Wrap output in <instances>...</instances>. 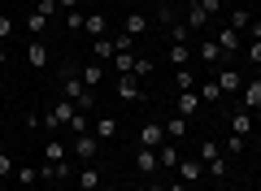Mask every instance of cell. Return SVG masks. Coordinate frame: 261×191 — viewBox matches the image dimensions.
Wrapping results in <instances>:
<instances>
[{
  "label": "cell",
  "instance_id": "10",
  "mask_svg": "<svg viewBox=\"0 0 261 191\" xmlns=\"http://www.w3.org/2000/svg\"><path fill=\"white\" fill-rule=\"evenodd\" d=\"M135 170L140 174H157V148H135Z\"/></svg>",
  "mask_w": 261,
  "mask_h": 191
},
{
  "label": "cell",
  "instance_id": "40",
  "mask_svg": "<svg viewBox=\"0 0 261 191\" xmlns=\"http://www.w3.org/2000/svg\"><path fill=\"white\" fill-rule=\"evenodd\" d=\"M226 152L240 156V152H244V135H231V139H226Z\"/></svg>",
  "mask_w": 261,
  "mask_h": 191
},
{
  "label": "cell",
  "instance_id": "25",
  "mask_svg": "<svg viewBox=\"0 0 261 191\" xmlns=\"http://www.w3.org/2000/svg\"><path fill=\"white\" fill-rule=\"evenodd\" d=\"M13 178H18L22 187H35V182H39V165H18V170H13Z\"/></svg>",
  "mask_w": 261,
  "mask_h": 191
},
{
  "label": "cell",
  "instance_id": "27",
  "mask_svg": "<svg viewBox=\"0 0 261 191\" xmlns=\"http://www.w3.org/2000/svg\"><path fill=\"white\" fill-rule=\"evenodd\" d=\"M166 135H170V139H183V135H187V118H183V113H174V118L166 122Z\"/></svg>",
  "mask_w": 261,
  "mask_h": 191
},
{
  "label": "cell",
  "instance_id": "37",
  "mask_svg": "<svg viewBox=\"0 0 261 191\" xmlns=\"http://www.w3.org/2000/svg\"><path fill=\"white\" fill-rule=\"evenodd\" d=\"M248 22H252V13H248V9H235V13H231V26H235V31H244Z\"/></svg>",
  "mask_w": 261,
  "mask_h": 191
},
{
  "label": "cell",
  "instance_id": "13",
  "mask_svg": "<svg viewBox=\"0 0 261 191\" xmlns=\"http://www.w3.org/2000/svg\"><path fill=\"white\" fill-rule=\"evenodd\" d=\"M178 178H183L187 187H192V182H200V178H205V165H200V161H178Z\"/></svg>",
  "mask_w": 261,
  "mask_h": 191
},
{
  "label": "cell",
  "instance_id": "45",
  "mask_svg": "<svg viewBox=\"0 0 261 191\" xmlns=\"http://www.w3.org/2000/svg\"><path fill=\"white\" fill-rule=\"evenodd\" d=\"M5 65H9V57H5V44H0V70H5Z\"/></svg>",
  "mask_w": 261,
  "mask_h": 191
},
{
  "label": "cell",
  "instance_id": "28",
  "mask_svg": "<svg viewBox=\"0 0 261 191\" xmlns=\"http://www.w3.org/2000/svg\"><path fill=\"white\" fill-rule=\"evenodd\" d=\"M200 100H205V104H218V100H222V87H218L214 78H209V83H200Z\"/></svg>",
  "mask_w": 261,
  "mask_h": 191
},
{
  "label": "cell",
  "instance_id": "44",
  "mask_svg": "<svg viewBox=\"0 0 261 191\" xmlns=\"http://www.w3.org/2000/svg\"><path fill=\"white\" fill-rule=\"evenodd\" d=\"M57 9H65V13H70V9H79V0H57Z\"/></svg>",
  "mask_w": 261,
  "mask_h": 191
},
{
  "label": "cell",
  "instance_id": "17",
  "mask_svg": "<svg viewBox=\"0 0 261 191\" xmlns=\"http://www.w3.org/2000/svg\"><path fill=\"white\" fill-rule=\"evenodd\" d=\"M113 135H118V118H109V113H100V118H96V139L105 144V139H113Z\"/></svg>",
  "mask_w": 261,
  "mask_h": 191
},
{
  "label": "cell",
  "instance_id": "24",
  "mask_svg": "<svg viewBox=\"0 0 261 191\" xmlns=\"http://www.w3.org/2000/svg\"><path fill=\"white\" fill-rule=\"evenodd\" d=\"M113 57H118V39H96V61H113Z\"/></svg>",
  "mask_w": 261,
  "mask_h": 191
},
{
  "label": "cell",
  "instance_id": "43",
  "mask_svg": "<svg viewBox=\"0 0 261 191\" xmlns=\"http://www.w3.org/2000/svg\"><path fill=\"white\" fill-rule=\"evenodd\" d=\"M166 191H187V182H183V178H174V182H166Z\"/></svg>",
  "mask_w": 261,
  "mask_h": 191
},
{
  "label": "cell",
  "instance_id": "39",
  "mask_svg": "<svg viewBox=\"0 0 261 191\" xmlns=\"http://www.w3.org/2000/svg\"><path fill=\"white\" fill-rule=\"evenodd\" d=\"M70 130H74V135H87V113H74V122H70Z\"/></svg>",
  "mask_w": 261,
  "mask_h": 191
},
{
  "label": "cell",
  "instance_id": "2",
  "mask_svg": "<svg viewBox=\"0 0 261 191\" xmlns=\"http://www.w3.org/2000/svg\"><path fill=\"white\" fill-rule=\"evenodd\" d=\"M74 113H79V109H74V100H65V96H61V100H57L53 109L44 113V126H48V130H61V126L70 130V122H74Z\"/></svg>",
  "mask_w": 261,
  "mask_h": 191
},
{
  "label": "cell",
  "instance_id": "14",
  "mask_svg": "<svg viewBox=\"0 0 261 191\" xmlns=\"http://www.w3.org/2000/svg\"><path fill=\"white\" fill-rule=\"evenodd\" d=\"M83 31H87V35H92V39H105V31H109V22H105V13H100V9H96V13H87Z\"/></svg>",
  "mask_w": 261,
  "mask_h": 191
},
{
  "label": "cell",
  "instance_id": "26",
  "mask_svg": "<svg viewBox=\"0 0 261 191\" xmlns=\"http://www.w3.org/2000/svg\"><path fill=\"white\" fill-rule=\"evenodd\" d=\"M144 31H148V18H144V13H126V35L135 39V35H144Z\"/></svg>",
  "mask_w": 261,
  "mask_h": 191
},
{
  "label": "cell",
  "instance_id": "20",
  "mask_svg": "<svg viewBox=\"0 0 261 191\" xmlns=\"http://www.w3.org/2000/svg\"><path fill=\"white\" fill-rule=\"evenodd\" d=\"M187 26H192V31H205L209 26V18H205V9H200V5H196V0H192V5H187Z\"/></svg>",
  "mask_w": 261,
  "mask_h": 191
},
{
  "label": "cell",
  "instance_id": "41",
  "mask_svg": "<svg viewBox=\"0 0 261 191\" xmlns=\"http://www.w3.org/2000/svg\"><path fill=\"white\" fill-rule=\"evenodd\" d=\"M35 9L44 13V18H53V13H57V0H35Z\"/></svg>",
  "mask_w": 261,
  "mask_h": 191
},
{
  "label": "cell",
  "instance_id": "22",
  "mask_svg": "<svg viewBox=\"0 0 261 191\" xmlns=\"http://www.w3.org/2000/svg\"><path fill=\"white\" fill-rule=\"evenodd\" d=\"M79 74H83V83H87V91H96V87H100V83H105V70H100V65H83V70H79Z\"/></svg>",
  "mask_w": 261,
  "mask_h": 191
},
{
  "label": "cell",
  "instance_id": "33",
  "mask_svg": "<svg viewBox=\"0 0 261 191\" xmlns=\"http://www.w3.org/2000/svg\"><path fill=\"white\" fill-rule=\"evenodd\" d=\"M83 22H87L83 9H70V13H65V31H83Z\"/></svg>",
  "mask_w": 261,
  "mask_h": 191
},
{
  "label": "cell",
  "instance_id": "18",
  "mask_svg": "<svg viewBox=\"0 0 261 191\" xmlns=\"http://www.w3.org/2000/svg\"><path fill=\"white\" fill-rule=\"evenodd\" d=\"M192 52H196V48H192V44H170V52H166V61H174V65H178V70H183V65H187V61H192Z\"/></svg>",
  "mask_w": 261,
  "mask_h": 191
},
{
  "label": "cell",
  "instance_id": "6",
  "mask_svg": "<svg viewBox=\"0 0 261 191\" xmlns=\"http://www.w3.org/2000/svg\"><path fill=\"white\" fill-rule=\"evenodd\" d=\"M218 87H222V96H235V91H240L244 87V74L240 70H235V65H222V70H218Z\"/></svg>",
  "mask_w": 261,
  "mask_h": 191
},
{
  "label": "cell",
  "instance_id": "30",
  "mask_svg": "<svg viewBox=\"0 0 261 191\" xmlns=\"http://www.w3.org/2000/svg\"><path fill=\"white\" fill-rule=\"evenodd\" d=\"M205 174H209V178H226V174H231V161H226V156H218V161L205 165Z\"/></svg>",
  "mask_w": 261,
  "mask_h": 191
},
{
  "label": "cell",
  "instance_id": "9",
  "mask_svg": "<svg viewBox=\"0 0 261 191\" xmlns=\"http://www.w3.org/2000/svg\"><path fill=\"white\" fill-rule=\"evenodd\" d=\"M100 182H105V178H100V165L92 161V165H83V170H79V182H74V187H79V191H96Z\"/></svg>",
  "mask_w": 261,
  "mask_h": 191
},
{
  "label": "cell",
  "instance_id": "4",
  "mask_svg": "<svg viewBox=\"0 0 261 191\" xmlns=\"http://www.w3.org/2000/svg\"><path fill=\"white\" fill-rule=\"evenodd\" d=\"M96 152H100V139H96L92 130H87V135H74V156H79L83 165H92Z\"/></svg>",
  "mask_w": 261,
  "mask_h": 191
},
{
  "label": "cell",
  "instance_id": "15",
  "mask_svg": "<svg viewBox=\"0 0 261 191\" xmlns=\"http://www.w3.org/2000/svg\"><path fill=\"white\" fill-rule=\"evenodd\" d=\"M248 130H252V113L240 104V109L231 113V135H248Z\"/></svg>",
  "mask_w": 261,
  "mask_h": 191
},
{
  "label": "cell",
  "instance_id": "21",
  "mask_svg": "<svg viewBox=\"0 0 261 191\" xmlns=\"http://www.w3.org/2000/svg\"><path fill=\"white\" fill-rule=\"evenodd\" d=\"M113 74H118V78H122V74H135V52H130V48L113 57Z\"/></svg>",
  "mask_w": 261,
  "mask_h": 191
},
{
  "label": "cell",
  "instance_id": "5",
  "mask_svg": "<svg viewBox=\"0 0 261 191\" xmlns=\"http://www.w3.org/2000/svg\"><path fill=\"white\" fill-rule=\"evenodd\" d=\"M240 104L248 113H261V78H244V87H240Z\"/></svg>",
  "mask_w": 261,
  "mask_h": 191
},
{
  "label": "cell",
  "instance_id": "1",
  "mask_svg": "<svg viewBox=\"0 0 261 191\" xmlns=\"http://www.w3.org/2000/svg\"><path fill=\"white\" fill-rule=\"evenodd\" d=\"M61 96H65V100H74L79 113H92V104H96V96L87 91V83H83L79 70H61Z\"/></svg>",
  "mask_w": 261,
  "mask_h": 191
},
{
  "label": "cell",
  "instance_id": "7",
  "mask_svg": "<svg viewBox=\"0 0 261 191\" xmlns=\"http://www.w3.org/2000/svg\"><path fill=\"white\" fill-rule=\"evenodd\" d=\"M166 144V126L161 122H144L140 126V148H161Z\"/></svg>",
  "mask_w": 261,
  "mask_h": 191
},
{
  "label": "cell",
  "instance_id": "47",
  "mask_svg": "<svg viewBox=\"0 0 261 191\" xmlns=\"http://www.w3.org/2000/svg\"><path fill=\"white\" fill-rule=\"evenodd\" d=\"M57 191H79V187H65V182H61V187H57Z\"/></svg>",
  "mask_w": 261,
  "mask_h": 191
},
{
  "label": "cell",
  "instance_id": "19",
  "mask_svg": "<svg viewBox=\"0 0 261 191\" xmlns=\"http://www.w3.org/2000/svg\"><path fill=\"white\" fill-rule=\"evenodd\" d=\"M44 165H65V148H61V139H48V144H44Z\"/></svg>",
  "mask_w": 261,
  "mask_h": 191
},
{
  "label": "cell",
  "instance_id": "11",
  "mask_svg": "<svg viewBox=\"0 0 261 191\" xmlns=\"http://www.w3.org/2000/svg\"><path fill=\"white\" fill-rule=\"evenodd\" d=\"M178 161H183L178 144H161V148H157V165H161V170H178Z\"/></svg>",
  "mask_w": 261,
  "mask_h": 191
},
{
  "label": "cell",
  "instance_id": "29",
  "mask_svg": "<svg viewBox=\"0 0 261 191\" xmlns=\"http://www.w3.org/2000/svg\"><path fill=\"white\" fill-rule=\"evenodd\" d=\"M218 156H222V148H218L214 139H205V144H200V156H196V161H200V165H209V161H218Z\"/></svg>",
  "mask_w": 261,
  "mask_h": 191
},
{
  "label": "cell",
  "instance_id": "8",
  "mask_svg": "<svg viewBox=\"0 0 261 191\" xmlns=\"http://www.w3.org/2000/svg\"><path fill=\"white\" fill-rule=\"evenodd\" d=\"M218 48H222V57H235V52H240V31H235V26H218Z\"/></svg>",
  "mask_w": 261,
  "mask_h": 191
},
{
  "label": "cell",
  "instance_id": "12",
  "mask_svg": "<svg viewBox=\"0 0 261 191\" xmlns=\"http://www.w3.org/2000/svg\"><path fill=\"white\" fill-rule=\"evenodd\" d=\"M174 109L183 113V118H196V109H200V91H178Z\"/></svg>",
  "mask_w": 261,
  "mask_h": 191
},
{
  "label": "cell",
  "instance_id": "38",
  "mask_svg": "<svg viewBox=\"0 0 261 191\" xmlns=\"http://www.w3.org/2000/svg\"><path fill=\"white\" fill-rule=\"evenodd\" d=\"M148 74H152V61H144V57H135V78H148Z\"/></svg>",
  "mask_w": 261,
  "mask_h": 191
},
{
  "label": "cell",
  "instance_id": "32",
  "mask_svg": "<svg viewBox=\"0 0 261 191\" xmlns=\"http://www.w3.org/2000/svg\"><path fill=\"white\" fill-rule=\"evenodd\" d=\"M27 31H35V35H39V31H48V18H44L39 9H31V13H27Z\"/></svg>",
  "mask_w": 261,
  "mask_h": 191
},
{
  "label": "cell",
  "instance_id": "36",
  "mask_svg": "<svg viewBox=\"0 0 261 191\" xmlns=\"http://www.w3.org/2000/svg\"><path fill=\"white\" fill-rule=\"evenodd\" d=\"M13 170H18V161H13V156L5 152V148H0V178H9Z\"/></svg>",
  "mask_w": 261,
  "mask_h": 191
},
{
  "label": "cell",
  "instance_id": "16",
  "mask_svg": "<svg viewBox=\"0 0 261 191\" xmlns=\"http://www.w3.org/2000/svg\"><path fill=\"white\" fill-rule=\"evenodd\" d=\"M27 65H31V70H44V65H48V48L39 44V39L27 44Z\"/></svg>",
  "mask_w": 261,
  "mask_h": 191
},
{
  "label": "cell",
  "instance_id": "35",
  "mask_svg": "<svg viewBox=\"0 0 261 191\" xmlns=\"http://www.w3.org/2000/svg\"><path fill=\"white\" fill-rule=\"evenodd\" d=\"M196 5H200V9H205V18L214 22L218 13H222V0H196Z\"/></svg>",
  "mask_w": 261,
  "mask_h": 191
},
{
  "label": "cell",
  "instance_id": "31",
  "mask_svg": "<svg viewBox=\"0 0 261 191\" xmlns=\"http://www.w3.org/2000/svg\"><path fill=\"white\" fill-rule=\"evenodd\" d=\"M174 87H178V91H196V78H192V70H187V65L174 74Z\"/></svg>",
  "mask_w": 261,
  "mask_h": 191
},
{
  "label": "cell",
  "instance_id": "34",
  "mask_svg": "<svg viewBox=\"0 0 261 191\" xmlns=\"http://www.w3.org/2000/svg\"><path fill=\"white\" fill-rule=\"evenodd\" d=\"M13 31H18V22H13L9 13H0V44H5V39H13Z\"/></svg>",
  "mask_w": 261,
  "mask_h": 191
},
{
  "label": "cell",
  "instance_id": "3",
  "mask_svg": "<svg viewBox=\"0 0 261 191\" xmlns=\"http://www.w3.org/2000/svg\"><path fill=\"white\" fill-rule=\"evenodd\" d=\"M113 91H118V100H126V104H144V83L135 78V74H122V78L113 83Z\"/></svg>",
  "mask_w": 261,
  "mask_h": 191
},
{
  "label": "cell",
  "instance_id": "46",
  "mask_svg": "<svg viewBox=\"0 0 261 191\" xmlns=\"http://www.w3.org/2000/svg\"><path fill=\"white\" fill-rule=\"evenodd\" d=\"M96 191H118V187H113V182H100V187H96Z\"/></svg>",
  "mask_w": 261,
  "mask_h": 191
},
{
  "label": "cell",
  "instance_id": "23",
  "mask_svg": "<svg viewBox=\"0 0 261 191\" xmlns=\"http://www.w3.org/2000/svg\"><path fill=\"white\" fill-rule=\"evenodd\" d=\"M196 52H200V61H222V48H218V39H200V44H196Z\"/></svg>",
  "mask_w": 261,
  "mask_h": 191
},
{
  "label": "cell",
  "instance_id": "42",
  "mask_svg": "<svg viewBox=\"0 0 261 191\" xmlns=\"http://www.w3.org/2000/svg\"><path fill=\"white\" fill-rule=\"evenodd\" d=\"M248 61L261 65V39H252V44H248Z\"/></svg>",
  "mask_w": 261,
  "mask_h": 191
}]
</instances>
